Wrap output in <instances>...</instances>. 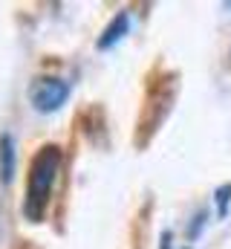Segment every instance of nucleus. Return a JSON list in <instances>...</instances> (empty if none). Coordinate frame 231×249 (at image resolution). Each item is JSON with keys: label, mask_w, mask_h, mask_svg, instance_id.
<instances>
[{"label": "nucleus", "mask_w": 231, "mask_h": 249, "mask_svg": "<svg viewBox=\"0 0 231 249\" xmlns=\"http://www.w3.org/2000/svg\"><path fill=\"white\" fill-rule=\"evenodd\" d=\"M127 29H130V15H127V12H118L113 20H110V26L101 32V38H99V50H110L113 44H118V41L127 35Z\"/></svg>", "instance_id": "obj_4"}, {"label": "nucleus", "mask_w": 231, "mask_h": 249, "mask_svg": "<svg viewBox=\"0 0 231 249\" xmlns=\"http://www.w3.org/2000/svg\"><path fill=\"white\" fill-rule=\"evenodd\" d=\"M58 168H61V148L58 145H44L35 151L32 162H29V174H26V194H23V217L29 223H44L50 200H52V188L58 180Z\"/></svg>", "instance_id": "obj_1"}, {"label": "nucleus", "mask_w": 231, "mask_h": 249, "mask_svg": "<svg viewBox=\"0 0 231 249\" xmlns=\"http://www.w3.org/2000/svg\"><path fill=\"white\" fill-rule=\"evenodd\" d=\"M159 249H173L171 247V232H165V235H162V247H159ZM182 249H185V247H182Z\"/></svg>", "instance_id": "obj_6"}, {"label": "nucleus", "mask_w": 231, "mask_h": 249, "mask_svg": "<svg viewBox=\"0 0 231 249\" xmlns=\"http://www.w3.org/2000/svg\"><path fill=\"white\" fill-rule=\"evenodd\" d=\"M214 197H217V214H220V217H226V212H229V203H231V183L220 186Z\"/></svg>", "instance_id": "obj_5"}, {"label": "nucleus", "mask_w": 231, "mask_h": 249, "mask_svg": "<svg viewBox=\"0 0 231 249\" xmlns=\"http://www.w3.org/2000/svg\"><path fill=\"white\" fill-rule=\"evenodd\" d=\"M15 162H17V148L12 133H0V177L9 186L15 180Z\"/></svg>", "instance_id": "obj_3"}, {"label": "nucleus", "mask_w": 231, "mask_h": 249, "mask_svg": "<svg viewBox=\"0 0 231 249\" xmlns=\"http://www.w3.org/2000/svg\"><path fill=\"white\" fill-rule=\"evenodd\" d=\"M66 99H69V81H64L58 75L35 78L29 87V105L38 113H55Z\"/></svg>", "instance_id": "obj_2"}]
</instances>
